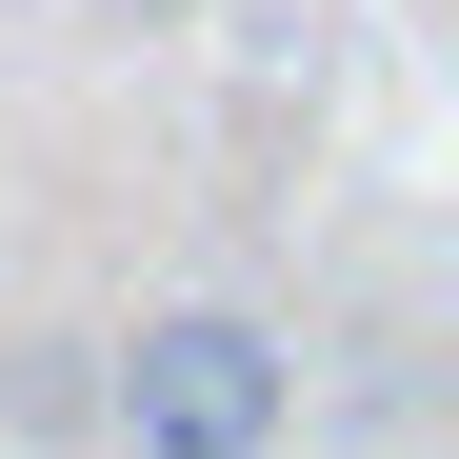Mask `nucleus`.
Here are the masks:
<instances>
[{"label":"nucleus","mask_w":459,"mask_h":459,"mask_svg":"<svg viewBox=\"0 0 459 459\" xmlns=\"http://www.w3.org/2000/svg\"><path fill=\"white\" fill-rule=\"evenodd\" d=\"M100 420H120L140 459H280L299 359H280V320H240V299H180V320H140V340L100 359Z\"/></svg>","instance_id":"nucleus-1"}]
</instances>
